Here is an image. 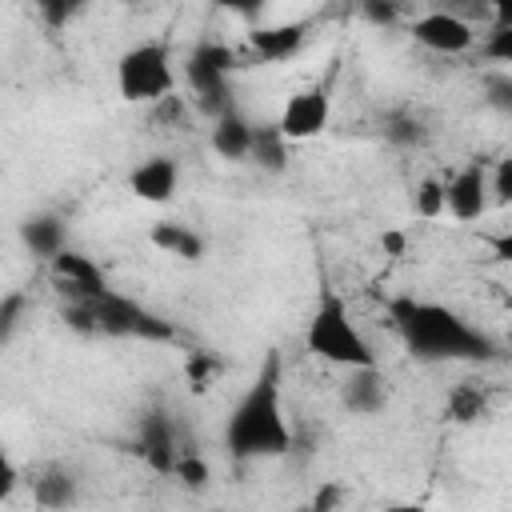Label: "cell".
<instances>
[{
    "label": "cell",
    "mask_w": 512,
    "mask_h": 512,
    "mask_svg": "<svg viewBox=\"0 0 512 512\" xmlns=\"http://www.w3.org/2000/svg\"><path fill=\"white\" fill-rule=\"evenodd\" d=\"M148 240H152L160 252L180 256V260H200V256H204V240H200L192 228L176 224V220H160V224H152Z\"/></svg>",
    "instance_id": "ac0fdd59"
},
{
    "label": "cell",
    "mask_w": 512,
    "mask_h": 512,
    "mask_svg": "<svg viewBox=\"0 0 512 512\" xmlns=\"http://www.w3.org/2000/svg\"><path fill=\"white\" fill-rule=\"evenodd\" d=\"M388 140H396V144H416V140H420V120H412V116H392Z\"/></svg>",
    "instance_id": "83f0119b"
},
{
    "label": "cell",
    "mask_w": 512,
    "mask_h": 512,
    "mask_svg": "<svg viewBox=\"0 0 512 512\" xmlns=\"http://www.w3.org/2000/svg\"><path fill=\"white\" fill-rule=\"evenodd\" d=\"M24 308H28V296H24V292H8V296L0 300V344L16 332V324H20Z\"/></svg>",
    "instance_id": "603a6c76"
},
{
    "label": "cell",
    "mask_w": 512,
    "mask_h": 512,
    "mask_svg": "<svg viewBox=\"0 0 512 512\" xmlns=\"http://www.w3.org/2000/svg\"><path fill=\"white\" fill-rule=\"evenodd\" d=\"M360 12H364V20H372V24H396L400 0H360Z\"/></svg>",
    "instance_id": "484cf974"
},
{
    "label": "cell",
    "mask_w": 512,
    "mask_h": 512,
    "mask_svg": "<svg viewBox=\"0 0 512 512\" xmlns=\"http://www.w3.org/2000/svg\"><path fill=\"white\" fill-rule=\"evenodd\" d=\"M488 208V168L484 160H468L452 180H444V212L456 220H476Z\"/></svg>",
    "instance_id": "9c48e42d"
},
{
    "label": "cell",
    "mask_w": 512,
    "mask_h": 512,
    "mask_svg": "<svg viewBox=\"0 0 512 512\" xmlns=\"http://www.w3.org/2000/svg\"><path fill=\"white\" fill-rule=\"evenodd\" d=\"M408 32H412L416 44H424L428 52H440V56H460V52H468L476 44L472 20H464L456 12H444V8L416 16Z\"/></svg>",
    "instance_id": "ba28073f"
},
{
    "label": "cell",
    "mask_w": 512,
    "mask_h": 512,
    "mask_svg": "<svg viewBox=\"0 0 512 512\" xmlns=\"http://www.w3.org/2000/svg\"><path fill=\"white\" fill-rule=\"evenodd\" d=\"M308 40V24L304 20H288V24H268V28H252L248 32V52L264 64H276V60H288L304 48Z\"/></svg>",
    "instance_id": "7c38bea8"
},
{
    "label": "cell",
    "mask_w": 512,
    "mask_h": 512,
    "mask_svg": "<svg viewBox=\"0 0 512 512\" xmlns=\"http://www.w3.org/2000/svg\"><path fill=\"white\" fill-rule=\"evenodd\" d=\"M172 472H176V476H180L188 488H204V484H208V464H204L196 452H188V456H176Z\"/></svg>",
    "instance_id": "cb8c5ba5"
},
{
    "label": "cell",
    "mask_w": 512,
    "mask_h": 512,
    "mask_svg": "<svg viewBox=\"0 0 512 512\" xmlns=\"http://www.w3.org/2000/svg\"><path fill=\"white\" fill-rule=\"evenodd\" d=\"M232 68H236V52H232L228 44H212V40H208V44H200V48L188 56L184 80H188V88L196 92V100H200L204 112L220 116V112L232 108V104H228V96H232V88H228Z\"/></svg>",
    "instance_id": "8992f818"
},
{
    "label": "cell",
    "mask_w": 512,
    "mask_h": 512,
    "mask_svg": "<svg viewBox=\"0 0 512 512\" xmlns=\"http://www.w3.org/2000/svg\"><path fill=\"white\" fill-rule=\"evenodd\" d=\"M508 92H512V84L500 76V80H492V104H500V108H508L512 100H508Z\"/></svg>",
    "instance_id": "836d02e7"
},
{
    "label": "cell",
    "mask_w": 512,
    "mask_h": 512,
    "mask_svg": "<svg viewBox=\"0 0 512 512\" xmlns=\"http://www.w3.org/2000/svg\"><path fill=\"white\" fill-rule=\"evenodd\" d=\"M64 320L88 336H128V340H156V344H168L176 340L172 324L160 320L156 312H148L144 304L112 292V288H100L92 296H80V300H68L64 308Z\"/></svg>",
    "instance_id": "3957f363"
},
{
    "label": "cell",
    "mask_w": 512,
    "mask_h": 512,
    "mask_svg": "<svg viewBox=\"0 0 512 512\" xmlns=\"http://www.w3.org/2000/svg\"><path fill=\"white\" fill-rule=\"evenodd\" d=\"M412 208H416V216H424V220L440 216V212H444V180H436V176L420 180V184H416V196H412Z\"/></svg>",
    "instance_id": "7402d4cb"
},
{
    "label": "cell",
    "mask_w": 512,
    "mask_h": 512,
    "mask_svg": "<svg viewBox=\"0 0 512 512\" xmlns=\"http://www.w3.org/2000/svg\"><path fill=\"white\" fill-rule=\"evenodd\" d=\"M444 12H456L468 20V12H488V8H484V0H444Z\"/></svg>",
    "instance_id": "1f68e13d"
},
{
    "label": "cell",
    "mask_w": 512,
    "mask_h": 512,
    "mask_svg": "<svg viewBox=\"0 0 512 512\" xmlns=\"http://www.w3.org/2000/svg\"><path fill=\"white\" fill-rule=\"evenodd\" d=\"M480 56H488V60H496V64H508V60H512V24L492 20V28H488L484 40H480Z\"/></svg>",
    "instance_id": "44dd1931"
},
{
    "label": "cell",
    "mask_w": 512,
    "mask_h": 512,
    "mask_svg": "<svg viewBox=\"0 0 512 512\" xmlns=\"http://www.w3.org/2000/svg\"><path fill=\"white\" fill-rule=\"evenodd\" d=\"M36 4H40L44 20H48L52 28H60V24H64V20L76 12V4H80V0H36Z\"/></svg>",
    "instance_id": "f1b7e54d"
},
{
    "label": "cell",
    "mask_w": 512,
    "mask_h": 512,
    "mask_svg": "<svg viewBox=\"0 0 512 512\" xmlns=\"http://www.w3.org/2000/svg\"><path fill=\"white\" fill-rule=\"evenodd\" d=\"M336 72H340V68L332 64L320 80H312L308 88H300V92L284 104L276 128H280L288 140H312V136H320V132L328 128V120H332V88H336Z\"/></svg>",
    "instance_id": "52a82bcc"
},
{
    "label": "cell",
    "mask_w": 512,
    "mask_h": 512,
    "mask_svg": "<svg viewBox=\"0 0 512 512\" xmlns=\"http://www.w3.org/2000/svg\"><path fill=\"white\" fill-rule=\"evenodd\" d=\"M52 280L60 284V292L68 296V300H80V296H92V292H100V288H108V280H104V272L96 268V260H88L84 252H76V248H60L52 260Z\"/></svg>",
    "instance_id": "30bf717a"
},
{
    "label": "cell",
    "mask_w": 512,
    "mask_h": 512,
    "mask_svg": "<svg viewBox=\"0 0 512 512\" xmlns=\"http://www.w3.org/2000/svg\"><path fill=\"white\" fill-rule=\"evenodd\" d=\"M36 500L44 508H64L76 500V484L64 476V472H48L44 480H36Z\"/></svg>",
    "instance_id": "ffe728a7"
},
{
    "label": "cell",
    "mask_w": 512,
    "mask_h": 512,
    "mask_svg": "<svg viewBox=\"0 0 512 512\" xmlns=\"http://www.w3.org/2000/svg\"><path fill=\"white\" fill-rule=\"evenodd\" d=\"M340 500V488H324L320 496H316V508H328V504H336Z\"/></svg>",
    "instance_id": "e575fe53"
},
{
    "label": "cell",
    "mask_w": 512,
    "mask_h": 512,
    "mask_svg": "<svg viewBox=\"0 0 512 512\" xmlns=\"http://www.w3.org/2000/svg\"><path fill=\"white\" fill-rule=\"evenodd\" d=\"M216 8H224V12H236V16H260L272 0H212Z\"/></svg>",
    "instance_id": "f546056e"
},
{
    "label": "cell",
    "mask_w": 512,
    "mask_h": 512,
    "mask_svg": "<svg viewBox=\"0 0 512 512\" xmlns=\"http://www.w3.org/2000/svg\"><path fill=\"white\" fill-rule=\"evenodd\" d=\"M284 368L280 352H268L264 364L256 368L252 384L236 400L228 424H224V448L236 464L260 460V456H284L292 448V432L284 420Z\"/></svg>",
    "instance_id": "6da1fadb"
},
{
    "label": "cell",
    "mask_w": 512,
    "mask_h": 512,
    "mask_svg": "<svg viewBox=\"0 0 512 512\" xmlns=\"http://www.w3.org/2000/svg\"><path fill=\"white\" fill-rule=\"evenodd\" d=\"M124 4H140V0H124Z\"/></svg>",
    "instance_id": "8d00e7d4"
},
{
    "label": "cell",
    "mask_w": 512,
    "mask_h": 512,
    "mask_svg": "<svg viewBox=\"0 0 512 512\" xmlns=\"http://www.w3.org/2000/svg\"><path fill=\"white\" fill-rule=\"evenodd\" d=\"M176 184H180V168L172 156H148L128 172V188L144 204H168L176 196Z\"/></svg>",
    "instance_id": "8fae6325"
},
{
    "label": "cell",
    "mask_w": 512,
    "mask_h": 512,
    "mask_svg": "<svg viewBox=\"0 0 512 512\" xmlns=\"http://www.w3.org/2000/svg\"><path fill=\"white\" fill-rule=\"evenodd\" d=\"M484 8L492 12V20H500V24H512V0H484Z\"/></svg>",
    "instance_id": "d6a6232c"
},
{
    "label": "cell",
    "mask_w": 512,
    "mask_h": 512,
    "mask_svg": "<svg viewBox=\"0 0 512 512\" xmlns=\"http://www.w3.org/2000/svg\"><path fill=\"white\" fill-rule=\"evenodd\" d=\"M20 240L32 256L52 260L64 248V220L60 216H32V220L20 224Z\"/></svg>",
    "instance_id": "e0dca14e"
},
{
    "label": "cell",
    "mask_w": 512,
    "mask_h": 512,
    "mask_svg": "<svg viewBox=\"0 0 512 512\" xmlns=\"http://www.w3.org/2000/svg\"><path fill=\"white\" fill-rule=\"evenodd\" d=\"M488 200L496 204H508L512 200V160H496V172L488 176Z\"/></svg>",
    "instance_id": "d4e9b609"
},
{
    "label": "cell",
    "mask_w": 512,
    "mask_h": 512,
    "mask_svg": "<svg viewBox=\"0 0 512 512\" xmlns=\"http://www.w3.org/2000/svg\"><path fill=\"white\" fill-rule=\"evenodd\" d=\"M484 388L480 384H456L452 388V396H448V416L452 420H460V424H468V420H476V416H484Z\"/></svg>",
    "instance_id": "d6986e66"
},
{
    "label": "cell",
    "mask_w": 512,
    "mask_h": 512,
    "mask_svg": "<svg viewBox=\"0 0 512 512\" xmlns=\"http://www.w3.org/2000/svg\"><path fill=\"white\" fill-rule=\"evenodd\" d=\"M388 316L416 360H492L496 356V344L448 304L396 296L388 304Z\"/></svg>",
    "instance_id": "7a4b0ae2"
},
{
    "label": "cell",
    "mask_w": 512,
    "mask_h": 512,
    "mask_svg": "<svg viewBox=\"0 0 512 512\" xmlns=\"http://www.w3.org/2000/svg\"><path fill=\"white\" fill-rule=\"evenodd\" d=\"M304 344L312 356L328 360V364H340V368H368L376 364V352L372 344L364 340V332L356 328L348 304L340 292L324 288L320 292V304L308 320V332H304Z\"/></svg>",
    "instance_id": "277c9868"
},
{
    "label": "cell",
    "mask_w": 512,
    "mask_h": 512,
    "mask_svg": "<svg viewBox=\"0 0 512 512\" xmlns=\"http://www.w3.org/2000/svg\"><path fill=\"white\" fill-rule=\"evenodd\" d=\"M248 140H252V124L240 116V112H220L216 116V128H212V148L224 156V160H248Z\"/></svg>",
    "instance_id": "2e32d148"
},
{
    "label": "cell",
    "mask_w": 512,
    "mask_h": 512,
    "mask_svg": "<svg viewBox=\"0 0 512 512\" xmlns=\"http://www.w3.org/2000/svg\"><path fill=\"white\" fill-rule=\"evenodd\" d=\"M212 372H216V360L212 356H204V352H192L188 356V380H192V388H208L212 384Z\"/></svg>",
    "instance_id": "4316f807"
},
{
    "label": "cell",
    "mask_w": 512,
    "mask_h": 512,
    "mask_svg": "<svg viewBox=\"0 0 512 512\" xmlns=\"http://www.w3.org/2000/svg\"><path fill=\"white\" fill-rule=\"evenodd\" d=\"M288 136L276 124H252V140H248V160H256L264 172H284L288 168Z\"/></svg>",
    "instance_id": "9a60e30c"
},
{
    "label": "cell",
    "mask_w": 512,
    "mask_h": 512,
    "mask_svg": "<svg viewBox=\"0 0 512 512\" xmlns=\"http://www.w3.org/2000/svg\"><path fill=\"white\" fill-rule=\"evenodd\" d=\"M116 88L128 104H156V100L172 96L176 72H172L168 48L160 40H144V44L128 48L116 60Z\"/></svg>",
    "instance_id": "5b68a950"
},
{
    "label": "cell",
    "mask_w": 512,
    "mask_h": 512,
    "mask_svg": "<svg viewBox=\"0 0 512 512\" xmlns=\"http://www.w3.org/2000/svg\"><path fill=\"white\" fill-rule=\"evenodd\" d=\"M384 248H388V252H400V248H404V236H400V232H388V236H384Z\"/></svg>",
    "instance_id": "d590c367"
},
{
    "label": "cell",
    "mask_w": 512,
    "mask_h": 512,
    "mask_svg": "<svg viewBox=\"0 0 512 512\" xmlns=\"http://www.w3.org/2000/svg\"><path fill=\"white\" fill-rule=\"evenodd\" d=\"M140 456H144L156 472H172V464H176V432H172L168 412L152 408V412L140 420Z\"/></svg>",
    "instance_id": "4fadbf2b"
},
{
    "label": "cell",
    "mask_w": 512,
    "mask_h": 512,
    "mask_svg": "<svg viewBox=\"0 0 512 512\" xmlns=\"http://www.w3.org/2000/svg\"><path fill=\"white\" fill-rule=\"evenodd\" d=\"M344 404L360 416H372L388 404V388H384V376L376 372V364L368 368H348V384H344Z\"/></svg>",
    "instance_id": "5bb4252c"
},
{
    "label": "cell",
    "mask_w": 512,
    "mask_h": 512,
    "mask_svg": "<svg viewBox=\"0 0 512 512\" xmlns=\"http://www.w3.org/2000/svg\"><path fill=\"white\" fill-rule=\"evenodd\" d=\"M16 480H20V472H16V464L8 460V452L0 448V500H8V496H12Z\"/></svg>",
    "instance_id": "4dcf8cb0"
}]
</instances>
